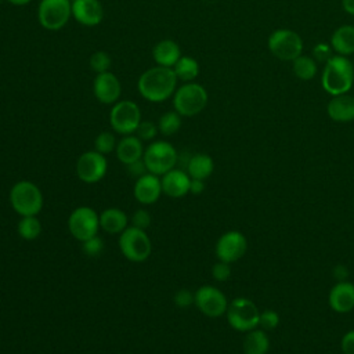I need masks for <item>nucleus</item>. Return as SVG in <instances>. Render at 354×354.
I'll return each instance as SVG.
<instances>
[{
    "label": "nucleus",
    "instance_id": "4",
    "mask_svg": "<svg viewBox=\"0 0 354 354\" xmlns=\"http://www.w3.org/2000/svg\"><path fill=\"white\" fill-rule=\"evenodd\" d=\"M207 104V91L199 83L188 82L176 88L173 94L174 111L181 116H195L201 113Z\"/></svg>",
    "mask_w": 354,
    "mask_h": 354
},
{
    "label": "nucleus",
    "instance_id": "20",
    "mask_svg": "<svg viewBox=\"0 0 354 354\" xmlns=\"http://www.w3.org/2000/svg\"><path fill=\"white\" fill-rule=\"evenodd\" d=\"M328 116L335 122L354 120V97L348 94L333 95L326 106Z\"/></svg>",
    "mask_w": 354,
    "mask_h": 354
},
{
    "label": "nucleus",
    "instance_id": "31",
    "mask_svg": "<svg viewBox=\"0 0 354 354\" xmlns=\"http://www.w3.org/2000/svg\"><path fill=\"white\" fill-rule=\"evenodd\" d=\"M116 137L111 131H101L94 140V148L102 155H108L116 149Z\"/></svg>",
    "mask_w": 354,
    "mask_h": 354
},
{
    "label": "nucleus",
    "instance_id": "30",
    "mask_svg": "<svg viewBox=\"0 0 354 354\" xmlns=\"http://www.w3.org/2000/svg\"><path fill=\"white\" fill-rule=\"evenodd\" d=\"M181 127V115L177 111L165 112L158 120V129L163 136H173Z\"/></svg>",
    "mask_w": 354,
    "mask_h": 354
},
{
    "label": "nucleus",
    "instance_id": "8",
    "mask_svg": "<svg viewBox=\"0 0 354 354\" xmlns=\"http://www.w3.org/2000/svg\"><path fill=\"white\" fill-rule=\"evenodd\" d=\"M109 123L113 131L122 136L136 133L141 123L140 106L131 100H122L113 104L109 112Z\"/></svg>",
    "mask_w": 354,
    "mask_h": 354
},
{
    "label": "nucleus",
    "instance_id": "43",
    "mask_svg": "<svg viewBox=\"0 0 354 354\" xmlns=\"http://www.w3.org/2000/svg\"><path fill=\"white\" fill-rule=\"evenodd\" d=\"M205 191V180H198V178H191L189 184V192L194 195H201Z\"/></svg>",
    "mask_w": 354,
    "mask_h": 354
},
{
    "label": "nucleus",
    "instance_id": "26",
    "mask_svg": "<svg viewBox=\"0 0 354 354\" xmlns=\"http://www.w3.org/2000/svg\"><path fill=\"white\" fill-rule=\"evenodd\" d=\"M242 348L245 354H267L270 348L267 332L261 328H256L246 332Z\"/></svg>",
    "mask_w": 354,
    "mask_h": 354
},
{
    "label": "nucleus",
    "instance_id": "5",
    "mask_svg": "<svg viewBox=\"0 0 354 354\" xmlns=\"http://www.w3.org/2000/svg\"><path fill=\"white\" fill-rule=\"evenodd\" d=\"M119 248L122 254L133 263L145 261L152 252V243L145 230L129 225L119 236Z\"/></svg>",
    "mask_w": 354,
    "mask_h": 354
},
{
    "label": "nucleus",
    "instance_id": "2",
    "mask_svg": "<svg viewBox=\"0 0 354 354\" xmlns=\"http://www.w3.org/2000/svg\"><path fill=\"white\" fill-rule=\"evenodd\" d=\"M354 83V66L344 55H332L322 72V87L330 95L347 94Z\"/></svg>",
    "mask_w": 354,
    "mask_h": 354
},
{
    "label": "nucleus",
    "instance_id": "27",
    "mask_svg": "<svg viewBox=\"0 0 354 354\" xmlns=\"http://www.w3.org/2000/svg\"><path fill=\"white\" fill-rule=\"evenodd\" d=\"M173 71L178 80L188 83V82H192L199 75V64L192 57L181 55L180 59L174 64Z\"/></svg>",
    "mask_w": 354,
    "mask_h": 354
},
{
    "label": "nucleus",
    "instance_id": "17",
    "mask_svg": "<svg viewBox=\"0 0 354 354\" xmlns=\"http://www.w3.org/2000/svg\"><path fill=\"white\" fill-rule=\"evenodd\" d=\"M72 17L84 26H97L104 19L100 0H72Z\"/></svg>",
    "mask_w": 354,
    "mask_h": 354
},
{
    "label": "nucleus",
    "instance_id": "39",
    "mask_svg": "<svg viewBox=\"0 0 354 354\" xmlns=\"http://www.w3.org/2000/svg\"><path fill=\"white\" fill-rule=\"evenodd\" d=\"M330 51H332V47H330L329 44L319 43V44H317V46L314 47L313 55H314L315 59H318V61H325V62H326V61L332 57Z\"/></svg>",
    "mask_w": 354,
    "mask_h": 354
},
{
    "label": "nucleus",
    "instance_id": "9",
    "mask_svg": "<svg viewBox=\"0 0 354 354\" xmlns=\"http://www.w3.org/2000/svg\"><path fill=\"white\" fill-rule=\"evenodd\" d=\"M72 17L71 0H40L37 18L40 25L47 30L64 28Z\"/></svg>",
    "mask_w": 354,
    "mask_h": 354
},
{
    "label": "nucleus",
    "instance_id": "7",
    "mask_svg": "<svg viewBox=\"0 0 354 354\" xmlns=\"http://www.w3.org/2000/svg\"><path fill=\"white\" fill-rule=\"evenodd\" d=\"M225 317L232 329L238 332H249L259 328L260 311L250 299L236 297L228 303Z\"/></svg>",
    "mask_w": 354,
    "mask_h": 354
},
{
    "label": "nucleus",
    "instance_id": "6",
    "mask_svg": "<svg viewBox=\"0 0 354 354\" xmlns=\"http://www.w3.org/2000/svg\"><path fill=\"white\" fill-rule=\"evenodd\" d=\"M142 160L149 173L160 177L169 170L174 169L178 160V155L170 142L153 141L144 149Z\"/></svg>",
    "mask_w": 354,
    "mask_h": 354
},
{
    "label": "nucleus",
    "instance_id": "34",
    "mask_svg": "<svg viewBox=\"0 0 354 354\" xmlns=\"http://www.w3.org/2000/svg\"><path fill=\"white\" fill-rule=\"evenodd\" d=\"M82 249L87 256H98L104 249V241L95 235L82 242Z\"/></svg>",
    "mask_w": 354,
    "mask_h": 354
},
{
    "label": "nucleus",
    "instance_id": "38",
    "mask_svg": "<svg viewBox=\"0 0 354 354\" xmlns=\"http://www.w3.org/2000/svg\"><path fill=\"white\" fill-rule=\"evenodd\" d=\"M151 224V214L148 210L145 209H138L133 213L131 216V225L141 228V230H147Z\"/></svg>",
    "mask_w": 354,
    "mask_h": 354
},
{
    "label": "nucleus",
    "instance_id": "3",
    "mask_svg": "<svg viewBox=\"0 0 354 354\" xmlns=\"http://www.w3.org/2000/svg\"><path fill=\"white\" fill-rule=\"evenodd\" d=\"M43 194L40 188L28 180L15 183L10 189V203L15 213L24 216H37L43 207Z\"/></svg>",
    "mask_w": 354,
    "mask_h": 354
},
{
    "label": "nucleus",
    "instance_id": "24",
    "mask_svg": "<svg viewBox=\"0 0 354 354\" xmlns=\"http://www.w3.org/2000/svg\"><path fill=\"white\" fill-rule=\"evenodd\" d=\"M330 47L339 55H350L354 53V26L343 25L337 28L330 37Z\"/></svg>",
    "mask_w": 354,
    "mask_h": 354
},
{
    "label": "nucleus",
    "instance_id": "18",
    "mask_svg": "<svg viewBox=\"0 0 354 354\" xmlns=\"http://www.w3.org/2000/svg\"><path fill=\"white\" fill-rule=\"evenodd\" d=\"M328 304L336 313H350L354 308V283L348 281L336 282L329 290Z\"/></svg>",
    "mask_w": 354,
    "mask_h": 354
},
{
    "label": "nucleus",
    "instance_id": "44",
    "mask_svg": "<svg viewBox=\"0 0 354 354\" xmlns=\"http://www.w3.org/2000/svg\"><path fill=\"white\" fill-rule=\"evenodd\" d=\"M342 6L347 14L354 15V0H342Z\"/></svg>",
    "mask_w": 354,
    "mask_h": 354
},
{
    "label": "nucleus",
    "instance_id": "15",
    "mask_svg": "<svg viewBox=\"0 0 354 354\" xmlns=\"http://www.w3.org/2000/svg\"><path fill=\"white\" fill-rule=\"evenodd\" d=\"M93 93L101 104H115L120 97L122 86L116 75L108 71L95 76L93 83Z\"/></svg>",
    "mask_w": 354,
    "mask_h": 354
},
{
    "label": "nucleus",
    "instance_id": "22",
    "mask_svg": "<svg viewBox=\"0 0 354 354\" xmlns=\"http://www.w3.org/2000/svg\"><path fill=\"white\" fill-rule=\"evenodd\" d=\"M152 57H153V61L156 62V65L173 68L174 64L181 57V50H180V46L174 40L165 39V40L158 41L153 46Z\"/></svg>",
    "mask_w": 354,
    "mask_h": 354
},
{
    "label": "nucleus",
    "instance_id": "12",
    "mask_svg": "<svg viewBox=\"0 0 354 354\" xmlns=\"http://www.w3.org/2000/svg\"><path fill=\"white\" fill-rule=\"evenodd\" d=\"M196 308L209 318H218L225 314L228 300L225 295L213 285H203L195 290Z\"/></svg>",
    "mask_w": 354,
    "mask_h": 354
},
{
    "label": "nucleus",
    "instance_id": "11",
    "mask_svg": "<svg viewBox=\"0 0 354 354\" xmlns=\"http://www.w3.org/2000/svg\"><path fill=\"white\" fill-rule=\"evenodd\" d=\"M100 228V214L90 206H79L68 217V230L80 242L95 236Z\"/></svg>",
    "mask_w": 354,
    "mask_h": 354
},
{
    "label": "nucleus",
    "instance_id": "29",
    "mask_svg": "<svg viewBox=\"0 0 354 354\" xmlns=\"http://www.w3.org/2000/svg\"><path fill=\"white\" fill-rule=\"evenodd\" d=\"M293 62V73L301 80H311L317 75V62L307 55H299Z\"/></svg>",
    "mask_w": 354,
    "mask_h": 354
},
{
    "label": "nucleus",
    "instance_id": "19",
    "mask_svg": "<svg viewBox=\"0 0 354 354\" xmlns=\"http://www.w3.org/2000/svg\"><path fill=\"white\" fill-rule=\"evenodd\" d=\"M162 191L170 198H181L189 192L191 177L181 169H171L160 178Z\"/></svg>",
    "mask_w": 354,
    "mask_h": 354
},
{
    "label": "nucleus",
    "instance_id": "10",
    "mask_svg": "<svg viewBox=\"0 0 354 354\" xmlns=\"http://www.w3.org/2000/svg\"><path fill=\"white\" fill-rule=\"evenodd\" d=\"M268 48L282 61H293L303 51V40L295 30L277 29L268 37Z\"/></svg>",
    "mask_w": 354,
    "mask_h": 354
},
{
    "label": "nucleus",
    "instance_id": "16",
    "mask_svg": "<svg viewBox=\"0 0 354 354\" xmlns=\"http://www.w3.org/2000/svg\"><path fill=\"white\" fill-rule=\"evenodd\" d=\"M163 194L162 191V183L159 176L147 173L136 180L134 188H133V195L136 201L141 205H152L155 203L159 196Z\"/></svg>",
    "mask_w": 354,
    "mask_h": 354
},
{
    "label": "nucleus",
    "instance_id": "32",
    "mask_svg": "<svg viewBox=\"0 0 354 354\" xmlns=\"http://www.w3.org/2000/svg\"><path fill=\"white\" fill-rule=\"evenodd\" d=\"M88 64H90L91 71H94L98 75V73H104V72L109 71V68L112 65V59H111L108 53L95 51V53L91 54V57L88 59Z\"/></svg>",
    "mask_w": 354,
    "mask_h": 354
},
{
    "label": "nucleus",
    "instance_id": "40",
    "mask_svg": "<svg viewBox=\"0 0 354 354\" xmlns=\"http://www.w3.org/2000/svg\"><path fill=\"white\" fill-rule=\"evenodd\" d=\"M126 169H127V171H129L133 177H136V178H138V177H141V176H144V174L148 173V169H147V166H145V163H144L142 159L136 160V162L127 165Z\"/></svg>",
    "mask_w": 354,
    "mask_h": 354
},
{
    "label": "nucleus",
    "instance_id": "37",
    "mask_svg": "<svg viewBox=\"0 0 354 354\" xmlns=\"http://www.w3.org/2000/svg\"><path fill=\"white\" fill-rule=\"evenodd\" d=\"M212 277H213V279H216L218 282H224V281L230 279V277H231V264L227 263V261L218 260L212 267Z\"/></svg>",
    "mask_w": 354,
    "mask_h": 354
},
{
    "label": "nucleus",
    "instance_id": "13",
    "mask_svg": "<svg viewBox=\"0 0 354 354\" xmlns=\"http://www.w3.org/2000/svg\"><path fill=\"white\" fill-rule=\"evenodd\" d=\"M108 162L105 155L100 153L98 151H87L83 152L76 162V174L80 181L86 184H94L102 180L106 174Z\"/></svg>",
    "mask_w": 354,
    "mask_h": 354
},
{
    "label": "nucleus",
    "instance_id": "36",
    "mask_svg": "<svg viewBox=\"0 0 354 354\" xmlns=\"http://www.w3.org/2000/svg\"><path fill=\"white\" fill-rule=\"evenodd\" d=\"M174 304L178 308H188L192 304H195V292H191L189 289H180L174 295Z\"/></svg>",
    "mask_w": 354,
    "mask_h": 354
},
{
    "label": "nucleus",
    "instance_id": "42",
    "mask_svg": "<svg viewBox=\"0 0 354 354\" xmlns=\"http://www.w3.org/2000/svg\"><path fill=\"white\" fill-rule=\"evenodd\" d=\"M333 278L340 282V281H347L348 278V268L343 264H337L335 268H333Z\"/></svg>",
    "mask_w": 354,
    "mask_h": 354
},
{
    "label": "nucleus",
    "instance_id": "25",
    "mask_svg": "<svg viewBox=\"0 0 354 354\" xmlns=\"http://www.w3.org/2000/svg\"><path fill=\"white\" fill-rule=\"evenodd\" d=\"M214 170V162L212 156L206 153H195L187 162V173L191 178L206 180Z\"/></svg>",
    "mask_w": 354,
    "mask_h": 354
},
{
    "label": "nucleus",
    "instance_id": "46",
    "mask_svg": "<svg viewBox=\"0 0 354 354\" xmlns=\"http://www.w3.org/2000/svg\"><path fill=\"white\" fill-rule=\"evenodd\" d=\"M1 1H3V0H0V3H1Z\"/></svg>",
    "mask_w": 354,
    "mask_h": 354
},
{
    "label": "nucleus",
    "instance_id": "28",
    "mask_svg": "<svg viewBox=\"0 0 354 354\" xmlns=\"http://www.w3.org/2000/svg\"><path fill=\"white\" fill-rule=\"evenodd\" d=\"M18 234L25 241H35L41 232V223L36 216H24L17 225Z\"/></svg>",
    "mask_w": 354,
    "mask_h": 354
},
{
    "label": "nucleus",
    "instance_id": "33",
    "mask_svg": "<svg viewBox=\"0 0 354 354\" xmlns=\"http://www.w3.org/2000/svg\"><path fill=\"white\" fill-rule=\"evenodd\" d=\"M159 129H158V124H155L153 122H148V120H141V123L138 124L136 133H137V137L141 140V141H152L156 134H158Z\"/></svg>",
    "mask_w": 354,
    "mask_h": 354
},
{
    "label": "nucleus",
    "instance_id": "1",
    "mask_svg": "<svg viewBox=\"0 0 354 354\" xmlns=\"http://www.w3.org/2000/svg\"><path fill=\"white\" fill-rule=\"evenodd\" d=\"M177 76L173 68L153 66L147 69L137 82L138 93L149 102H163L169 100L177 86Z\"/></svg>",
    "mask_w": 354,
    "mask_h": 354
},
{
    "label": "nucleus",
    "instance_id": "23",
    "mask_svg": "<svg viewBox=\"0 0 354 354\" xmlns=\"http://www.w3.org/2000/svg\"><path fill=\"white\" fill-rule=\"evenodd\" d=\"M100 227L108 234H120L129 227L127 214L119 207H108L100 214Z\"/></svg>",
    "mask_w": 354,
    "mask_h": 354
},
{
    "label": "nucleus",
    "instance_id": "45",
    "mask_svg": "<svg viewBox=\"0 0 354 354\" xmlns=\"http://www.w3.org/2000/svg\"><path fill=\"white\" fill-rule=\"evenodd\" d=\"M7 1L11 3V4H14V6H25V4L30 3L32 0H7Z\"/></svg>",
    "mask_w": 354,
    "mask_h": 354
},
{
    "label": "nucleus",
    "instance_id": "21",
    "mask_svg": "<svg viewBox=\"0 0 354 354\" xmlns=\"http://www.w3.org/2000/svg\"><path fill=\"white\" fill-rule=\"evenodd\" d=\"M144 149L145 148L142 147V141L137 136L129 134L123 136V138L118 141L116 156L123 165L127 166L136 160L142 159Z\"/></svg>",
    "mask_w": 354,
    "mask_h": 354
},
{
    "label": "nucleus",
    "instance_id": "35",
    "mask_svg": "<svg viewBox=\"0 0 354 354\" xmlns=\"http://www.w3.org/2000/svg\"><path fill=\"white\" fill-rule=\"evenodd\" d=\"M279 324V315L277 311H272V310H266L263 313H260V321H259V326L261 329H264L266 332L267 330H271L274 328H277Z\"/></svg>",
    "mask_w": 354,
    "mask_h": 354
},
{
    "label": "nucleus",
    "instance_id": "41",
    "mask_svg": "<svg viewBox=\"0 0 354 354\" xmlns=\"http://www.w3.org/2000/svg\"><path fill=\"white\" fill-rule=\"evenodd\" d=\"M340 347L343 354H354V329L344 333L340 342Z\"/></svg>",
    "mask_w": 354,
    "mask_h": 354
},
{
    "label": "nucleus",
    "instance_id": "14",
    "mask_svg": "<svg viewBox=\"0 0 354 354\" xmlns=\"http://www.w3.org/2000/svg\"><path fill=\"white\" fill-rule=\"evenodd\" d=\"M248 249V241L239 231H227L216 242V256L221 261L235 263L238 261Z\"/></svg>",
    "mask_w": 354,
    "mask_h": 354
}]
</instances>
